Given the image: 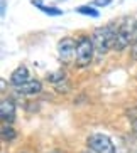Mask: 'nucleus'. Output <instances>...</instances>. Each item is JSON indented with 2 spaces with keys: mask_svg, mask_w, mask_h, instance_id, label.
<instances>
[{
  "mask_svg": "<svg viewBox=\"0 0 137 153\" xmlns=\"http://www.w3.org/2000/svg\"><path fill=\"white\" fill-rule=\"evenodd\" d=\"M87 145L93 153H115L114 141L107 135H102V133H93V135H90L87 140Z\"/></svg>",
  "mask_w": 137,
  "mask_h": 153,
  "instance_id": "obj_4",
  "label": "nucleus"
},
{
  "mask_svg": "<svg viewBox=\"0 0 137 153\" xmlns=\"http://www.w3.org/2000/svg\"><path fill=\"white\" fill-rule=\"evenodd\" d=\"M135 39H137V19L135 17L123 19V22L117 29V37H115L114 49L123 51L130 42H135Z\"/></svg>",
  "mask_w": 137,
  "mask_h": 153,
  "instance_id": "obj_2",
  "label": "nucleus"
},
{
  "mask_svg": "<svg viewBox=\"0 0 137 153\" xmlns=\"http://www.w3.org/2000/svg\"><path fill=\"white\" fill-rule=\"evenodd\" d=\"M29 81H31V77H29V69L26 68V66H19V68L10 74V79H9V82L14 86V88H20V86H24Z\"/></svg>",
  "mask_w": 137,
  "mask_h": 153,
  "instance_id": "obj_7",
  "label": "nucleus"
},
{
  "mask_svg": "<svg viewBox=\"0 0 137 153\" xmlns=\"http://www.w3.org/2000/svg\"><path fill=\"white\" fill-rule=\"evenodd\" d=\"M132 128H134V131H135V135H137V120L132 123Z\"/></svg>",
  "mask_w": 137,
  "mask_h": 153,
  "instance_id": "obj_15",
  "label": "nucleus"
},
{
  "mask_svg": "<svg viewBox=\"0 0 137 153\" xmlns=\"http://www.w3.org/2000/svg\"><path fill=\"white\" fill-rule=\"evenodd\" d=\"M42 89V84L41 81H37V79H31L29 82H26L24 86L17 88V93L19 94H24V96H36L39 94Z\"/></svg>",
  "mask_w": 137,
  "mask_h": 153,
  "instance_id": "obj_8",
  "label": "nucleus"
},
{
  "mask_svg": "<svg viewBox=\"0 0 137 153\" xmlns=\"http://www.w3.org/2000/svg\"><path fill=\"white\" fill-rule=\"evenodd\" d=\"M54 153H59V152H54Z\"/></svg>",
  "mask_w": 137,
  "mask_h": 153,
  "instance_id": "obj_16",
  "label": "nucleus"
},
{
  "mask_svg": "<svg viewBox=\"0 0 137 153\" xmlns=\"http://www.w3.org/2000/svg\"><path fill=\"white\" fill-rule=\"evenodd\" d=\"M85 153H88V152H85Z\"/></svg>",
  "mask_w": 137,
  "mask_h": 153,
  "instance_id": "obj_17",
  "label": "nucleus"
},
{
  "mask_svg": "<svg viewBox=\"0 0 137 153\" xmlns=\"http://www.w3.org/2000/svg\"><path fill=\"white\" fill-rule=\"evenodd\" d=\"M95 56V45L88 36L78 37L76 42V52H75V64L78 68H88Z\"/></svg>",
  "mask_w": 137,
  "mask_h": 153,
  "instance_id": "obj_3",
  "label": "nucleus"
},
{
  "mask_svg": "<svg viewBox=\"0 0 137 153\" xmlns=\"http://www.w3.org/2000/svg\"><path fill=\"white\" fill-rule=\"evenodd\" d=\"M58 52H59V59L63 62H69L71 57H75L76 52V42L71 37H64L58 42Z\"/></svg>",
  "mask_w": 137,
  "mask_h": 153,
  "instance_id": "obj_5",
  "label": "nucleus"
},
{
  "mask_svg": "<svg viewBox=\"0 0 137 153\" xmlns=\"http://www.w3.org/2000/svg\"><path fill=\"white\" fill-rule=\"evenodd\" d=\"M115 37H117V29H114L112 25H103V27L95 29L91 36L95 52H98V56H105L110 51V47H114Z\"/></svg>",
  "mask_w": 137,
  "mask_h": 153,
  "instance_id": "obj_1",
  "label": "nucleus"
},
{
  "mask_svg": "<svg viewBox=\"0 0 137 153\" xmlns=\"http://www.w3.org/2000/svg\"><path fill=\"white\" fill-rule=\"evenodd\" d=\"M47 81H51V82H59V81H63L64 79V72L63 71H56V72H49V74H47Z\"/></svg>",
  "mask_w": 137,
  "mask_h": 153,
  "instance_id": "obj_12",
  "label": "nucleus"
},
{
  "mask_svg": "<svg viewBox=\"0 0 137 153\" xmlns=\"http://www.w3.org/2000/svg\"><path fill=\"white\" fill-rule=\"evenodd\" d=\"M15 136H17V133H15V130L12 126H9V125L2 126V138H4L5 141H10V140H14Z\"/></svg>",
  "mask_w": 137,
  "mask_h": 153,
  "instance_id": "obj_11",
  "label": "nucleus"
},
{
  "mask_svg": "<svg viewBox=\"0 0 137 153\" xmlns=\"http://www.w3.org/2000/svg\"><path fill=\"white\" fill-rule=\"evenodd\" d=\"M132 56H134V59H137V39H135V42H134V45H132Z\"/></svg>",
  "mask_w": 137,
  "mask_h": 153,
  "instance_id": "obj_14",
  "label": "nucleus"
},
{
  "mask_svg": "<svg viewBox=\"0 0 137 153\" xmlns=\"http://www.w3.org/2000/svg\"><path fill=\"white\" fill-rule=\"evenodd\" d=\"M75 12H78V14H81V15H88V17H100V12L96 9H93V7H90V5H80V7H76L75 9Z\"/></svg>",
  "mask_w": 137,
  "mask_h": 153,
  "instance_id": "obj_10",
  "label": "nucleus"
},
{
  "mask_svg": "<svg viewBox=\"0 0 137 153\" xmlns=\"http://www.w3.org/2000/svg\"><path fill=\"white\" fill-rule=\"evenodd\" d=\"M0 116H2V121L5 125H10V123L15 121V104L12 99H4L2 104H0Z\"/></svg>",
  "mask_w": 137,
  "mask_h": 153,
  "instance_id": "obj_6",
  "label": "nucleus"
},
{
  "mask_svg": "<svg viewBox=\"0 0 137 153\" xmlns=\"http://www.w3.org/2000/svg\"><path fill=\"white\" fill-rule=\"evenodd\" d=\"M110 4H112V0H93V5H96V7H107Z\"/></svg>",
  "mask_w": 137,
  "mask_h": 153,
  "instance_id": "obj_13",
  "label": "nucleus"
},
{
  "mask_svg": "<svg viewBox=\"0 0 137 153\" xmlns=\"http://www.w3.org/2000/svg\"><path fill=\"white\" fill-rule=\"evenodd\" d=\"M32 5H36L37 9L41 10V12H44L46 15H51V17H59V15H63V10L58 9V7H46V5H42L41 0H31Z\"/></svg>",
  "mask_w": 137,
  "mask_h": 153,
  "instance_id": "obj_9",
  "label": "nucleus"
}]
</instances>
